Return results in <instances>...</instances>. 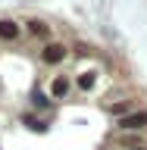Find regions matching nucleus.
Masks as SVG:
<instances>
[{
  "label": "nucleus",
  "instance_id": "nucleus-8",
  "mask_svg": "<svg viewBox=\"0 0 147 150\" xmlns=\"http://www.w3.org/2000/svg\"><path fill=\"white\" fill-rule=\"evenodd\" d=\"M135 150H147V147H135Z\"/></svg>",
  "mask_w": 147,
  "mask_h": 150
},
{
  "label": "nucleus",
  "instance_id": "nucleus-4",
  "mask_svg": "<svg viewBox=\"0 0 147 150\" xmlns=\"http://www.w3.org/2000/svg\"><path fill=\"white\" fill-rule=\"evenodd\" d=\"M19 35H22V28L13 19H0V41H16Z\"/></svg>",
  "mask_w": 147,
  "mask_h": 150
},
{
  "label": "nucleus",
  "instance_id": "nucleus-1",
  "mask_svg": "<svg viewBox=\"0 0 147 150\" xmlns=\"http://www.w3.org/2000/svg\"><path fill=\"white\" fill-rule=\"evenodd\" d=\"M66 56H69V47L60 44V41H47V44L41 47V59H44L47 66H60Z\"/></svg>",
  "mask_w": 147,
  "mask_h": 150
},
{
  "label": "nucleus",
  "instance_id": "nucleus-7",
  "mask_svg": "<svg viewBox=\"0 0 147 150\" xmlns=\"http://www.w3.org/2000/svg\"><path fill=\"white\" fill-rule=\"evenodd\" d=\"M35 106H38V110H47V106H50V100H47L41 91H35Z\"/></svg>",
  "mask_w": 147,
  "mask_h": 150
},
{
  "label": "nucleus",
  "instance_id": "nucleus-2",
  "mask_svg": "<svg viewBox=\"0 0 147 150\" xmlns=\"http://www.w3.org/2000/svg\"><path fill=\"white\" fill-rule=\"evenodd\" d=\"M119 128L122 131H141V128H147V110L122 116V119H119Z\"/></svg>",
  "mask_w": 147,
  "mask_h": 150
},
{
  "label": "nucleus",
  "instance_id": "nucleus-6",
  "mask_svg": "<svg viewBox=\"0 0 147 150\" xmlns=\"http://www.w3.org/2000/svg\"><path fill=\"white\" fill-rule=\"evenodd\" d=\"M94 81H97V78H94V72L78 75V88H82V91H91V88H94Z\"/></svg>",
  "mask_w": 147,
  "mask_h": 150
},
{
  "label": "nucleus",
  "instance_id": "nucleus-5",
  "mask_svg": "<svg viewBox=\"0 0 147 150\" xmlns=\"http://www.w3.org/2000/svg\"><path fill=\"white\" fill-rule=\"evenodd\" d=\"M25 28H28V35H35V38H50V25L41 22V19H28Z\"/></svg>",
  "mask_w": 147,
  "mask_h": 150
},
{
  "label": "nucleus",
  "instance_id": "nucleus-3",
  "mask_svg": "<svg viewBox=\"0 0 147 150\" xmlns=\"http://www.w3.org/2000/svg\"><path fill=\"white\" fill-rule=\"evenodd\" d=\"M69 88H72L69 75H56L53 81H50V97H53V100H63L66 94H69Z\"/></svg>",
  "mask_w": 147,
  "mask_h": 150
}]
</instances>
